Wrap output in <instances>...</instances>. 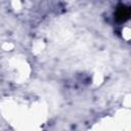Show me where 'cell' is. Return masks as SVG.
I'll return each mask as SVG.
<instances>
[{
    "label": "cell",
    "instance_id": "obj_1",
    "mask_svg": "<svg viewBox=\"0 0 131 131\" xmlns=\"http://www.w3.org/2000/svg\"><path fill=\"white\" fill-rule=\"evenodd\" d=\"M130 13H131V10L128 6L126 5H119L116 9V12H115V18L117 21H120V23H123V21H126L127 19H129L130 17Z\"/></svg>",
    "mask_w": 131,
    "mask_h": 131
}]
</instances>
